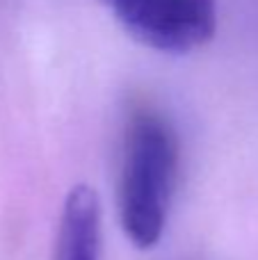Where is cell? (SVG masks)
I'll return each mask as SVG.
<instances>
[{
  "label": "cell",
  "instance_id": "2",
  "mask_svg": "<svg viewBox=\"0 0 258 260\" xmlns=\"http://www.w3.org/2000/svg\"><path fill=\"white\" fill-rule=\"evenodd\" d=\"M121 27L142 46L167 55H187L217 30L215 0H103Z\"/></svg>",
  "mask_w": 258,
  "mask_h": 260
},
{
  "label": "cell",
  "instance_id": "3",
  "mask_svg": "<svg viewBox=\"0 0 258 260\" xmlns=\"http://www.w3.org/2000/svg\"><path fill=\"white\" fill-rule=\"evenodd\" d=\"M101 258V201L87 185L69 192L59 219L53 260H99Z\"/></svg>",
  "mask_w": 258,
  "mask_h": 260
},
{
  "label": "cell",
  "instance_id": "1",
  "mask_svg": "<svg viewBox=\"0 0 258 260\" xmlns=\"http://www.w3.org/2000/svg\"><path fill=\"white\" fill-rule=\"evenodd\" d=\"M178 178V137L163 112L137 105L123 133L119 169V217L140 249L158 244L167 229Z\"/></svg>",
  "mask_w": 258,
  "mask_h": 260
}]
</instances>
